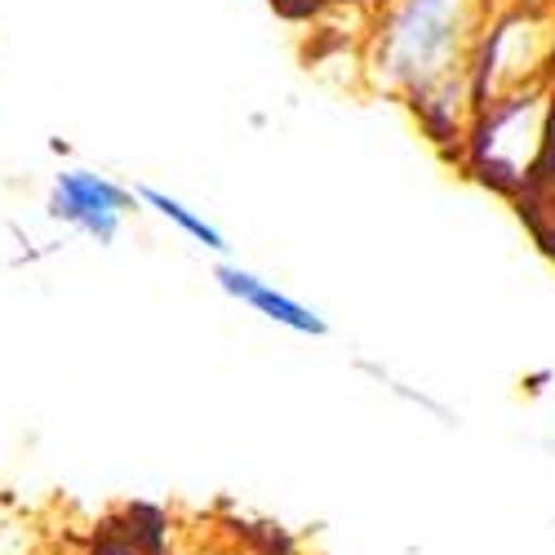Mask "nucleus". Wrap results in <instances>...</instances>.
I'll use <instances>...</instances> for the list:
<instances>
[{"instance_id": "f257e3e1", "label": "nucleus", "mask_w": 555, "mask_h": 555, "mask_svg": "<svg viewBox=\"0 0 555 555\" xmlns=\"http://www.w3.org/2000/svg\"><path fill=\"white\" fill-rule=\"evenodd\" d=\"M129 201L133 196L120 192L116 182H107L103 173L63 169L54 178V192H50V218H63V222L80 227L85 236H94L99 245H112Z\"/></svg>"}, {"instance_id": "f03ea898", "label": "nucleus", "mask_w": 555, "mask_h": 555, "mask_svg": "<svg viewBox=\"0 0 555 555\" xmlns=\"http://www.w3.org/2000/svg\"><path fill=\"white\" fill-rule=\"evenodd\" d=\"M453 10L457 0H413V5L396 18L391 27V40H387V54H391V67L400 76H427L436 72V63L444 59L449 40H453Z\"/></svg>"}, {"instance_id": "7ed1b4c3", "label": "nucleus", "mask_w": 555, "mask_h": 555, "mask_svg": "<svg viewBox=\"0 0 555 555\" xmlns=\"http://www.w3.org/2000/svg\"><path fill=\"white\" fill-rule=\"evenodd\" d=\"M218 285L231 294V298H241V302H249L254 311H262L267 320H275V325H285V330H294V334H325L330 325L320 320L311 307H302V302H294L289 294H281V289H271L267 281H258L254 271H241V267H218Z\"/></svg>"}, {"instance_id": "20e7f679", "label": "nucleus", "mask_w": 555, "mask_h": 555, "mask_svg": "<svg viewBox=\"0 0 555 555\" xmlns=\"http://www.w3.org/2000/svg\"><path fill=\"white\" fill-rule=\"evenodd\" d=\"M138 196H143L160 218H169V222H178L182 231H188V236L192 241H201L205 249H214V254H222L227 249V241H222V231L218 227H209L201 214H192L188 205H182V201H173V196H165V192H156V188H138Z\"/></svg>"}]
</instances>
